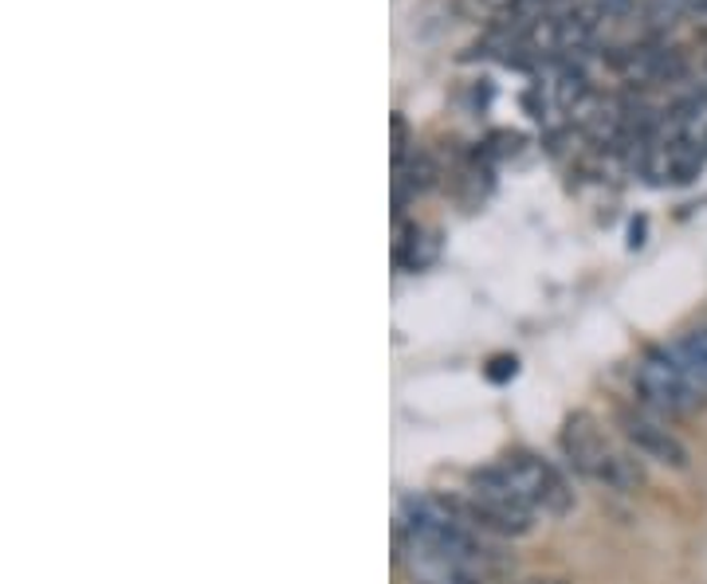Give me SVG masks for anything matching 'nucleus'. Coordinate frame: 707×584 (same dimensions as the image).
<instances>
[{"label":"nucleus","instance_id":"nucleus-1","mask_svg":"<svg viewBox=\"0 0 707 584\" xmlns=\"http://www.w3.org/2000/svg\"><path fill=\"white\" fill-rule=\"evenodd\" d=\"M397 565L409 584H488L495 553L448 498L412 495L397 514Z\"/></svg>","mask_w":707,"mask_h":584},{"label":"nucleus","instance_id":"nucleus-2","mask_svg":"<svg viewBox=\"0 0 707 584\" xmlns=\"http://www.w3.org/2000/svg\"><path fill=\"white\" fill-rule=\"evenodd\" d=\"M562 455L570 459V467L578 471L589 483H601L609 490H621V495H633V490L645 487V471L633 459V451L618 448L613 439L606 436V428L598 424L594 412H570L562 419Z\"/></svg>","mask_w":707,"mask_h":584},{"label":"nucleus","instance_id":"nucleus-3","mask_svg":"<svg viewBox=\"0 0 707 584\" xmlns=\"http://www.w3.org/2000/svg\"><path fill=\"white\" fill-rule=\"evenodd\" d=\"M633 385H637L640 404L664 419L692 416V412L707 404V392L692 380V373L684 369L676 350H648L640 357L637 373H633Z\"/></svg>","mask_w":707,"mask_h":584},{"label":"nucleus","instance_id":"nucleus-4","mask_svg":"<svg viewBox=\"0 0 707 584\" xmlns=\"http://www.w3.org/2000/svg\"><path fill=\"white\" fill-rule=\"evenodd\" d=\"M500 467L507 471L511 487L519 490V498L535 514L566 518L574 510V487L550 459L535 455V451H507Z\"/></svg>","mask_w":707,"mask_h":584},{"label":"nucleus","instance_id":"nucleus-5","mask_svg":"<svg viewBox=\"0 0 707 584\" xmlns=\"http://www.w3.org/2000/svg\"><path fill=\"white\" fill-rule=\"evenodd\" d=\"M618 428H621V436H625V443L637 451L640 459H652V463L672 467V471H684L687 463H692L684 439L668 428L664 416L648 412L645 404H640V409H621Z\"/></svg>","mask_w":707,"mask_h":584},{"label":"nucleus","instance_id":"nucleus-6","mask_svg":"<svg viewBox=\"0 0 707 584\" xmlns=\"http://www.w3.org/2000/svg\"><path fill=\"white\" fill-rule=\"evenodd\" d=\"M699 166H704V146L687 142V137H672L668 146H652L648 177L672 181V185H687V181L699 177Z\"/></svg>","mask_w":707,"mask_h":584},{"label":"nucleus","instance_id":"nucleus-7","mask_svg":"<svg viewBox=\"0 0 707 584\" xmlns=\"http://www.w3.org/2000/svg\"><path fill=\"white\" fill-rule=\"evenodd\" d=\"M436 177H441L436 161H432L424 149H409V154L393 166V212L402 216L412 196L429 193V188L436 185Z\"/></svg>","mask_w":707,"mask_h":584},{"label":"nucleus","instance_id":"nucleus-8","mask_svg":"<svg viewBox=\"0 0 707 584\" xmlns=\"http://www.w3.org/2000/svg\"><path fill=\"white\" fill-rule=\"evenodd\" d=\"M441 255V232L432 228H417V224H402L397 232V247H393V264L397 271L405 275H417V271H429Z\"/></svg>","mask_w":707,"mask_h":584},{"label":"nucleus","instance_id":"nucleus-9","mask_svg":"<svg viewBox=\"0 0 707 584\" xmlns=\"http://www.w3.org/2000/svg\"><path fill=\"white\" fill-rule=\"evenodd\" d=\"M672 350H676V357L684 361V369L692 373V380L707 392V330L684 333Z\"/></svg>","mask_w":707,"mask_h":584},{"label":"nucleus","instance_id":"nucleus-10","mask_svg":"<svg viewBox=\"0 0 707 584\" xmlns=\"http://www.w3.org/2000/svg\"><path fill=\"white\" fill-rule=\"evenodd\" d=\"M586 95H589V83L582 71H566V75L559 78V107L562 110H574Z\"/></svg>","mask_w":707,"mask_h":584},{"label":"nucleus","instance_id":"nucleus-11","mask_svg":"<svg viewBox=\"0 0 707 584\" xmlns=\"http://www.w3.org/2000/svg\"><path fill=\"white\" fill-rule=\"evenodd\" d=\"M519 146H523V134H515V130H495V134L488 137L483 154H488V157H511V154H519Z\"/></svg>","mask_w":707,"mask_h":584},{"label":"nucleus","instance_id":"nucleus-12","mask_svg":"<svg viewBox=\"0 0 707 584\" xmlns=\"http://www.w3.org/2000/svg\"><path fill=\"white\" fill-rule=\"evenodd\" d=\"M488 380H495V385H503V380H511L515 373H519V361L511 357V353H495V357L488 361Z\"/></svg>","mask_w":707,"mask_h":584},{"label":"nucleus","instance_id":"nucleus-13","mask_svg":"<svg viewBox=\"0 0 707 584\" xmlns=\"http://www.w3.org/2000/svg\"><path fill=\"white\" fill-rule=\"evenodd\" d=\"M393 146H390V154H393V166L402 161L405 154H409V122H405L402 114H393Z\"/></svg>","mask_w":707,"mask_h":584},{"label":"nucleus","instance_id":"nucleus-14","mask_svg":"<svg viewBox=\"0 0 707 584\" xmlns=\"http://www.w3.org/2000/svg\"><path fill=\"white\" fill-rule=\"evenodd\" d=\"M628 235H633V240H628V247L645 244V216H640V220H633V232H628Z\"/></svg>","mask_w":707,"mask_h":584},{"label":"nucleus","instance_id":"nucleus-15","mask_svg":"<svg viewBox=\"0 0 707 584\" xmlns=\"http://www.w3.org/2000/svg\"><path fill=\"white\" fill-rule=\"evenodd\" d=\"M507 584H566V581H554V576H527V581H507Z\"/></svg>","mask_w":707,"mask_h":584},{"label":"nucleus","instance_id":"nucleus-16","mask_svg":"<svg viewBox=\"0 0 707 584\" xmlns=\"http://www.w3.org/2000/svg\"><path fill=\"white\" fill-rule=\"evenodd\" d=\"M687 12H696V16H707V0H687Z\"/></svg>","mask_w":707,"mask_h":584},{"label":"nucleus","instance_id":"nucleus-17","mask_svg":"<svg viewBox=\"0 0 707 584\" xmlns=\"http://www.w3.org/2000/svg\"><path fill=\"white\" fill-rule=\"evenodd\" d=\"M699 146H704V149H707V126H704V142H699Z\"/></svg>","mask_w":707,"mask_h":584}]
</instances>
